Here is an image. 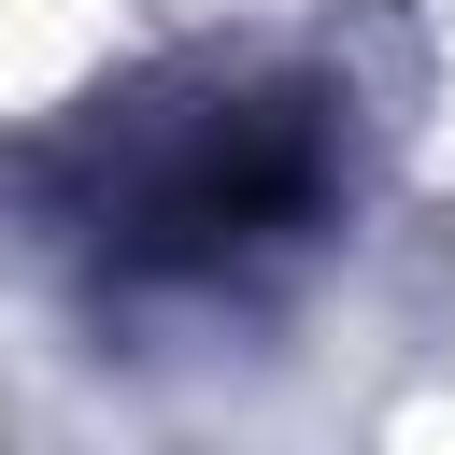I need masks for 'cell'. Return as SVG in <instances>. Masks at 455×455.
Segmentation results:
<instances>
[{"instance_id":"1","label":"cell","mask_w":455,"mask_h":455,"mask_svg":"<svg viewBox=\"0 0 455 455\" xmlns=\"http://www.w3.org/2000/svg\"><path fill=\"white\" fill-rule=\"evenodd\" d=\"M327 213V128L284 85H213L171 114H114L71 228L100 242L114 284H242L256 256H284Z\"/></svg>"}]
</instances>
